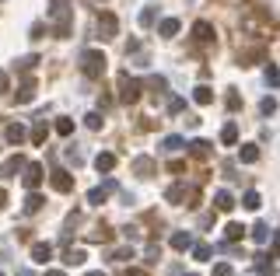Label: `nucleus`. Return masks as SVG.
Instances as JSON below:
<instances>
[{
  "label": "nucleus",
  "instance_id": "nucleus-31",
  "mask_svg": "<svg viewBox=\"0 0 280 276\" xmlns=\"http://www.w3.org/2000/svg\"><path fill=\"white\" fill-rule=\"evenodd\" d=\"M46 140V122H35V130H32V143H42Z\"/></svg>",
  "mask_w": 280,
  "mask_h": 276
},
{
  "label": "nucleus",
  "instance_id": "nucleus-25",
  "mask_svg": "<svg viewBox=\"0 0 280 276\" xmlns=\"http://www.w3.org/2000/svg\"><path fill=\"white\" fill-rule=\"evenodd\" d=\"M42 203H46V199H42V196H39V193H32V196L25 199V210H28V214H35V210H39Z\"/></svg>",
  "mask_w": 280,
  "mask_h": 276
},
{
  "label": "nucleus",
  "instance_id": "nucleus-20",
  "mask_svg": "<svg viewBox=\"0 0 280 276\" xmlns=\"http://www.w3.org/2000/svg\"><path fill=\"white\" fill-rule=\"evenodd\" d=\"M189 151H193V158H207V154H210V143H207V140H193Z\"/></svg>",
  "mask_w": 280,
  "mask_h": 276
},
{
  "label": "nucleus",
  "instance_id": "nucleus-13",
  "mask_svg": "<svg viewBox=\"0 0 280 276\" xmlns=\"http://www.w3.org/2000/svg\"><path fill=\"white\" fill-rule=\"evenodd\" d=\"M214 206H217V210H224V214H228V210L235 206V199H231V193H228V189H221L217 196H214Z\"/></svg>",
  "mask_w": 280,
  "mask_h": 276
},
{
  "label": "nucleus",
  "instance_id": "nucleus-42",
  "mask_svg": "<svg viewBox=\"0 0 280 276\" xmlns=\"http://www.w3.org/2000/svg\"><path fill=\"white\" fill-rule=\"evenodd\" d=\"M21 276H32V273H28V269H21Z\"/></svg>",
  "mask_w": 280,
  "mask_h": 276
},
{
  "label": "nucleus",
  "instance_id": "nucleus-27",
  "mask_svg": "<svg viewBox=\"0 0 280 276\" xmlns=\"http://www.w3.org/2000/svg\"><path fill=\"white\" fill-rule=\"evenodd\" d=\"M56 133H60V137H70V133H74V119H60V122H56Z\"/></svg>",
  "mask_w": 280,
  "mask_h": 276
},
{
  "label": "nucleus",
  "instance_id": "nucleus-8",
  "mask_svg": "<svg viewBox=\"0 0 280 276\" xmlns=\"http://www.w3.org/2000/svg\"><path fill=\"white\" fill-rule=\"evenodd\" d=\"M172 248H175V252L193 248V235H189V231H175V235H172Z\"/></svg>",
  "mask_w": 280,
  "mask_h": 276
},
{
  "label": "nucleus",
  "instance_id": "nucleus-3",
  "mask_svg": "<svg viewBox=\"0 0 280 276\" xmlns=\"http://www.w3.org/2000/svg\"><path fill=\"white\" fill-rule=\"evenodd\" d=\"M98 32H102V39H112V35L119 32V21H116V14H102V18H98Z\"/></svg>",
  "mask_w": 280,
  "mask_h": 276
},
{
  "label": "nucleus",
  "instance_id": "nucleus-32",
  "mask_svg": "<svg viewBox=\"0 0 280 276\" xmlns=\"http://www.w3.org/2000/svg\"><path fill=\"white\" fill-rule=\"evenodd\" d=\"M84 248H77V252H70V256H67V266H81V262H84Z\"/></svg>",
  "mask_w": 280,
  "mask_h": 276
},
{
  "label": "nucleus",
  "instance_id": "nucleus-2",
  "mask_svg": "<svg viewBox=\"0 0 280 276\" xmlns=\"http://www.w3.org/2000/svg\"><path fill=\"white\" fill-rule=\"evenodd\" d=\"M112 189H116V178H105V185H98V189H91V193H88V203L102 206V203H105V196H109Z\"/></svg>",
  "mask_w": 280,
  "mask_h": 276
},
{
  "label": "nucleus",
  "instance_id": "nucleus-17",
  "mask_svg": "<svg viewBox=\"0 0 280 276\" xmlns=\"http://www.w3.org/2000/svg\"><path fill=\"white\" fill-rule=\"evenodd\" d=\"M161 147H165L168 154H175V151H182V147H186V140H182V137H165V140H161Z\"/></svg>",
  "mask_w": 280,
  "mask_h": 276
},
{
  "label": "nucleus",
  "instance_id": "nucleus-29",
  "mask_svg": "<svg viewBox=\"0 0 280 276\" xmlns=\"http://www.w3.org/2000/svg\"><path fill=\"white\" fill-rule=\"evenodd\" d=\"M182 196H186V189H182V185H172V189L165 193V199H168V203H179Z\"/></svg>",
  "mask_w": 280,
  "mask_h": 276
},
{
  "label": "nucleus",
  "instance_id": "nucleus-33",
  "mask_svg": "<svg viewBox=\"0 0 280 276\" xmlns=\"http://www.w3.org/2000/svg\"><path fill=\"white\" fill-rule=\"evenodd\" d=\"M18 168H21V158L7 161V164H4V178H11V175H14V172H18Z\"/></svg>",
  "mask_w": 280,
  "mask_h": 276
},
{
  "label": "nucleus",
  "instance_id": "nucleus-34",
  "mask_svg": "<svg viewBox=\"0 0 280 276\" xmlns=\"http://www.w3.org/2000/svg\"><path fill=\"white\" fill-rule=\"evenodd\" d=\"M116 262H126V259H133V248H119V252H112Z\"/></svg>",
  "mask_w": 280,
  "mask_h": 276
},
{
  "label": "nucleus",
  "instance_id": "nucleus-18",
  "mask_svg": "<svg viewBox=\"0 0 280 276\" xmlns=\"http://www.w3.org/2000/svg\"><path fill=\"white\" fill-rule=\"evenodd\" d=\"M252 241H256V245H266V241H270V227H266V224H256V227H252Z\"/></svg>",
  "mask_w": 280,
  "mask_h": 276
},
{
  "label": "nucleus",
  "instance_id": "nucleus-9",
  "mask_svg": "<svg viewBox=\"0 0 280 276\" xmlns=\"http://www.w3.org/2000/svg\"><path fill=\"white\" fill-rule=\"evenodd\" d=\"M238 158H242V164H256V161H259V147H256V143H242Z\"/></svg>",
  "mask_w": 280,
  "mask_h": 276
},
{
  "label": "nucleus",
  "instance_id": "nucleus-35",
  "mask_svg": "<svg viewBox=\"0 0 280 276\" xmlns=\"http://www.w3.org/2000/svg\"><path fill=\"white\" fill-rule=\"evenodd\" d=\"M140 25H144V28H151V25H154V11H151V7L140 14Z\"/></svg>",
  "mask_w": 280,
  "mask_h": 276
},
{
  "label": "nucleus",
  "instance_id": "nucleus-19",
  "mask_svg": "<svg viewBox=\"0 0 280 276\" xmlns=\"http://www.w3.org/2000/svg\"><path fill=\"white\" fill-rule=\"evenodd\" d=\"M175 32H179V18H165L161 21V35H165V39H172Z\"/></svg>",
  "mask_w": 280,
  "mask_h": 276
},
{
  "label": "nucleus",
  "instance_id": "nucleus-30",
  "mask_svg": "<svg viewBox=\"0 0 280 276\" xmlns=\"http://www.w3.org/2000/svg\"><path fill=\"white\" fill-rule=\"evenodd\" d=\"M266 84H273V88H280V70L273 67V63L266 67Z\"/></svg>",
  "mask_w": 280,
  "mask_h": 276
},
{
  "label": "nucleus",
  "instance_id": "nucleus-4",
  "mask_svg": "<svg viewBox=\"0 0 280 276\" xmlns=\"http://www.w3.org/2000/svg\"><path fill=\"white\" fill-rule=\"evenodd\" d=\"M53 189L56 193H74V175L70 172H53Z\"/></svg>",
  "mask_w": 280,
  "mask_h": 276
},
{
  "label": "nucleus",
  "instance_id": "nucleus-5",
  "mask_svg": "<svg viewBox=\"0 0 280 276\" xmlns=\"http://www.w3.org/2000/svg\"><path fill=\"white\" fill-rule=\"evenodd\" d=\"M42 178H46V175H42V164H39V161H32V164L25 168V185H28V189H35Z\"/></svg>",
  "mask_w": 280,
  "mask_h": 276
},
{
  "label": "nucleus",
  "instance_id": "nucleus-10",
  "mask_svg": "<svg viewBox=\"0 0 280 276\" xmlns=\"http://www.w3.org/2000/svg\"><path fill=\"white\" fill-rule=\"evenodd\" d=\"M95 168H98V172H112V168H116V154L102 151L98 158H95Z\"/></svg>",
  "mask_w": 280,
  "mask_h": 276
},
{
  "label": "nucleus",
  "instance_id": "nucleus-11",
  "mask_svg": "<svg viewBox=\"0 0 280 276\" xmlns=\"http://www.w3.org/2000/svg\"><path fill=\"white\" fill-rule=\"evenodd\" d=\"M193 101H196V105H210V101H214V91H210L207 84H200V88H193Z\"/></svg>",
  "mask_w": 280,
  "mask_h": 276
},
{
  "label": "nucleus",
  "instance_id": "nucleus-7",
  "mask_svg": "<svg viewBox=\"0 0 280 276\" xmlns=\"http://www.w3.org/2000/svg\"><path fill=\"white\" fill-rule=\"evenodd\" d=\"M49 256H53V248H49L46 241H35V245H32V262L46 266V262H49Z\"/></svg>",
  "mask_w": 280,
  "mask_h": 276
},
{
  "label": "nucleus",
  "instance_id": "nucleus-16",
  "mask_svg": "<svg viewBox=\"0 0 280 276\" xmlns=\"http://www.w3.org/2000/svg\"><path fill=\"white\" fill-rule=\"evenodd\" d=\"M32 98H35V80H25L21 91H18V101L25 105V101H32Z\"/></svg>",
  "mask_w": 280,
  "mask_h": 276
},
{
  "label": "nucleus",
  "instance_id": "nucleus-1",
  "mask_svg": "<svg viewBox=\"0 0 280 276\" xmlns=\"http://www.w3.org/2000/svg\"><path fill=\"white\" fill-rule=\"evenodd\" d=\"M105 53L102 49H88V53H81V70H84V77H102L105 74Z\"/></svg>",
  "mask_w": 280,
  "mask_h": 276
},
{
  "label": "nucleus",
  "instance_id": "nucleus-40",
  "mask_svg": "<svg viewBox=\"0 0 280 276\" xmlns=\"http://www.w3.org/2000/svg\"><path fill=\"white\" fill-rule=\"evenodd\" d=\"M4 199H7V193H4V189H0V206H4Z\"/></svg>",
  "mask_w": 280,
  "mask_h": 276
},
{
  "label": "nucleus",
  "instance_id": "nucleus-39",
  "mask_svg": "<svg viewBox=\"0 0 280 276\" xmlns=\"http://www.w3.org/2000/svg\"><path fill=\"white\" fill-rule=\"evenodd\" d=\"M126 276H147V273H140V269H130V273H126Z\"/></svg>",
  "mask_w": 280,
  "mask_h": 276
},
{
  "label": "nucleus",
  "instance_id": "nucleus-12",
  "mask_svg": "<svg viewBox=\"0 0 280 276\" xmlns=\"http://www.w3.org/2000/svg\"><path fill=\"white\" fill-rule=\"evenodd\" d=\"M193 35H196L200 42H210L214 39V28H210L207 21H196V25H193Z\"/></svg>",
  "mask_w": 280,
  "mask_h": 276
},
{
  "label": "nucleus",
  "instance_id": "nucleus-24",
  "mask_svg": "<svg viewBox=\"0 0 280 276\" xmlns=\"http://www.w3.org/2000/svg\"><path fill=\"white\" fill-rule=\"evenodd\" d=\"M210 252H214V248H210V245H193V259H200V262H207V259H210Z\"/></svg>",
  "mask_w": 280,
  "mask_h": 276
},
{
  "label": "nucleus",
  "instance_id": "nucleus-14",
  "mask_svg": "<svg viewBox=\"0 0 280 276\" xmlns=\"http://www.w3.org/2000/svg\"><path fill=\"white\" fill-rule=\"evenodd\" d=\"M4 137H7V143H21V140H25V126H21V122H11Z\"/></svg>",
  "mask_w": 280,
  "mask_h": 276
},
{
  "label": "nucleus",
  "instance_id": "nucleus-6",
  "mask_svg": "<svg viewBox=\"0 0 280 276\" xmlns=\"http://www.w3.org/2000/svg\"><path fill=\"white\" fill-rule=\"evenodd\" d=\"M123 101H137L140 98V80H133V77H123V95H119Z\"/></svg>",
  "mask_w": 280,
  "mask_h": 276
},
{
  "label": "nucleus",
  "instance_id": "nucleus-38",
  "mask_svg": "<svg viewBox=\"0 0 280 276\" xmlns=\"http://www.w3.org/2000/svg\"><path fill=\"white\" fill-rule=\"evenodd\" d=\"M46 276H67V273H63V269H49Z\"/></svg>",
  "mask_w": 280,
  "mask_h": 276
},
{
  "label": "nucleus",
  "instance_id": "nucleus-21",
  "mask_svg": "<svg viewBox=\"0 0 280 276\" xmlns=\"http://www.w3.org/2000/svg\"><path fill=\"white\" fill-rule=\"evenodd\" d=\"M242 206H245V210H259V206H263L259 193H245V196H242Z\"/></svg>",
  "mask_w": 280,
  "mask_h": 276
},
{
  "label": "nucleus",
  "instance_id": "nucleus-22",
  "mask_svg": "<svg viewBox=\"0 0 280 276\" xmlns=\"http://www.w3.org/2000/svg\"><path fill=\"white\" fill-rule=\"evenodd\" d=\"M242 235H245V227H242V224H228V227H224V238H228V241H238Z\"/></svg>",
  "mask_w": 280,
  "mask_h": 276
},
{
  "label": "nucleus",
  "instance_id": "nucleus-43",
  "mask_svg": "<svg viewBox=\"0 0 280 276\" xmlns=\"http://www.w3.org/2000/svg\"><path fill=\"white\" fill-rule=\"evenodd\" d=\"M0 276H4V273H0Z\"/></svg>",
  "mask_w": 280,
  "mask_h": 276
},
{
  "label": "nucleus",
  "instance_id": "nucleus-37",
  "mask_svg": "<svg viewBox=\"0 0 280 276\" xmlns=\"http://www.w3.org/2000/svg\"><path fill=\"white\" fill-rule=\"evenodd\" d=\"M0 91H7V74L0 70Z\"/></svg>",
  "mask_w": 280,
  "mask_h": 276
},
{
  "label": "nucleus",
  "instance_id": "nucleus-28",
  "mask_svg": "<svg viewBox=\"0 0 280 276\" xmlns=\"http://www.w3.org/2000/svg\"><path fill=\"white\" fill-rule=\"evenodd\" d=\"M84 126H88V130H102V116L98 112H88V116H84Z\"/></svg>",
  "mask_w": 280,
  "mask_h": 276
},
{
  "label": "nucleus",
  "instance_id": "nucleus-23",
  "mask_svg": "<svg viewBox=\"0 0 280 276\" xmlns=\"http://www.w3.org/2000/svg\"><path fill=\"white\" fill-rule=\"evenodd\" d=\"M256 273H259V276H273V273H277V266H273V262H266V259L259 256V262H256Z\"/></svg>",
  "mask_w": 280,
  "mask_h": 276
},
{
  "label": "nucleus",
  "instance_id": "nucleus-41",
  "mask_svg": "<svg viewBox=\"0 0 280 276\" xmlns=\"http://www.w3.org/2000/svg\"><path fill=\"white\" fill-rule=\"evenodd\" d=\"M84 276H105V273H84Z\"/></svg>",
  "mask_w": 280,
  "mask_h": 276
},
{
  "label": "nucleus",
  "instance_id": "nucleus-36",
  "mask_svg": "<svg viewBox=\"0 0 280 276\" xmlns=\"http://www.w3.org/2000/svg\"><path fill=\"white\" fill-rule=\"evenodd\" d=\"M214 276H231V266H228V262H217V266H214Z\"/></svg>",
  "mask_w": 280,
  "mask_h": 276
},
{
  "label": "nucleus",
  "instance_id": "nucleus-15",
  "mask_svg": "<svg viewBox=\"0 0 280 276\" xmlns=\"http://www.w3.org/2000/svg\"><path fill=\"white\" fill-rule=\"evenodd\" d=\"M221 143H228V147L238 143V126H235V122H228V126L221 130Z\"/></svg>",
  "mask_w": 280,
  "mask_h": 276
},
{
  "label": "nucleus",
  "instance_id": "nucleus-26",
  "mask_svg": "<svg viewBox=\"0 0 280 276\" xmlns=\"http://www.w3.org/2000/svg\"><path fill=\"white\" fill-rule=\"evenodd\" d=\"M259 112H263V116H273V112H277V98H273V95H270V98H263L259 101Z\"/></svg>",
  "mask_w": 280,
  "mask_h": 276
}]
</instances>
